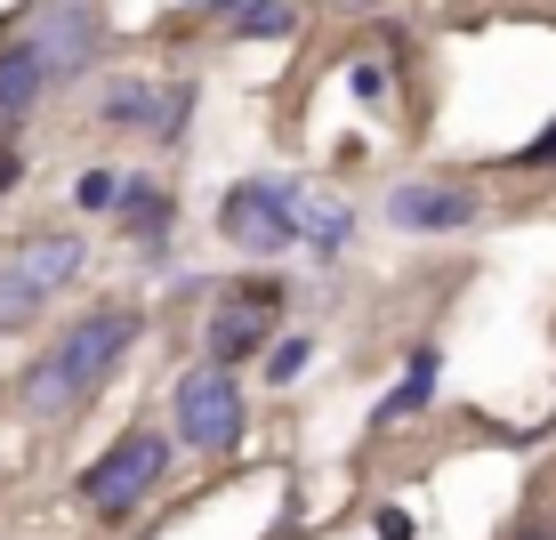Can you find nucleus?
Instances as JSON below:
<instances>
[{
    "label": "nucleus",
    "mask_w": 556,
    "mask_h": 540,
    "mask_svg": "<svg viewBox=\"0 0 556 540\" xmlns=\"http://www.w3.org/2000/svg\"><path fill=\"white\" fill-rule=\"evenodd\" d=\"M306 372V339H282L275 355H266V379H299Z\"/></svg>",
    "instance_id": "nucleus-15"
},
{
    "label": "nucleus",
    "mask_w": 556,
    "mask_h": 540,
    "mask_svg": "<svg viewBox=\"0 0 556 540\" xmlns=\"http://www.w3.org/2000/svg\"><path fill=\"white\" fill-rule=\"evenodd\" d=\"M41 306H49V291H41L16 259H0V339L33 331V323H41Z\"/></svg>",
    "instance_id": "nucleus-11"
},
{
    "label": "nucleus",
    "mask_w": 556,
    "mask_h": 540,
    "mask_svg": "<svg viewBox=\"0 0 556 540\" xmlns=\"http://www.w3.org/2000/svg\"><path fill=\"white\" fill-rule=\"evenodd\" d=\"M379 540H412V516H404V508H388V516H379Z\"/></svg>",
    "instance_id": "nucleus-18"
},
{
    "label": "nucleus",
    "mask_w": 556,
    "mask_h": 540,
    "mask_svg": "<svg viewBox=\"0 0 556 540\" xmlns=\"http://www.w3.org/2000/svg\"><path fill=\"white\" fill-rule=\"evenodd\" d=\"M331 9H339V16H371L379 0H331Z\"/></svg>",
    "instance_id": "nucleus-20"
},
{
    "label": "nucleus",
    "mask_w": 556,
    "mask_h": 540,
    "mask_svg": "<svg viewBox=\"0 0 556 540\" xmlns=\"http://www.w3.org/2000/svg\"><path fill=\"white\" fill-rule=\"evenodd\" d=\"M428 395H435V347H419V355H412V372H404V388H395L388 403H379V428H395V419H404V412H419Z\"/></svg>",
    "instance_id": "nucleus-13"
},
{
    "label": "nucleus",
    "mask_w": 556,
    "mask_h": 540,
    "mask_svg": "<svg viewBox=\"0 0 556 540\" xmlns=\"http://www.w3.org/2000/svg\"><path fill=\"white\" fill-rule=\"evenodd\" d=\"M516 162H525V169H541V162H556V122H548V129H541V138H532L525 153H516Z\"/></svg>",
    "instance_id": "nucleus-17"
},
{
    "label": "nucleus",
    "mask_w": 556,
    "mask_h": 540,
    "mask_svg": "<svg viewBox=\"0 0 556 540\" xmlns=\"http://www.w3.org/2000/svg\"><path fill=\"white\" fill-rule=\"evenodd\" d=\"M113 210H122V235H138V242H153L169 226V194H162V186H146V178H129L122 194H113Z\"/></svg>",
    "instance_id": "nucleus-12"
},
{
    "label": "nucleus",
    "mask_w": 556,
    "mask_h": 540,
    "mask_svg": "<svg viewBox=\"0 0 556 540\" xmlns=\"http://www.w3.org/2000/svg\"><path fill=\"white\" fill-rule=\"evenodd\" d=\"M162 468H169V443L153 436V428H129V436L98 460V468L81 476V500L105 516V525H122V516L138 508V500H146L153 485H162Z\"/></svg>",
    "instance_id": "nucleus-4"
},
{
    "label": "nucleus",
    "mask_w": 556,
    "mask_h": 540,
    "mask_svg": "<svg viewBox=\"0 0 556 540\" xmlns=\"http://www.w3.org/2000/svg\"><path fill=\"white\" fill-rule=\"evenodd\" d=\"M16 266H25L41 291H65V282L81 275V235H33L25 250H16Z\"/></svg>",
    "instance_id": "nucleus-10"
},
{
    "label": "nucleus",
    "mask_w": 556,
    "mask_h": 540,
    "mask_svg": "<svg viewBox=\"0 0 556 540\" xmlns=\"http://www.w3.org/2000/svg\"><path fill=\"white\" fill-rule=\"evenodd\" d=\"M348 81H355V98H388V65H379V56H355Z\"/></svg>",
    "instance_id": "nucleus-14"
},
{
    "label": "nucleus",
    "mask_w": 556,
    "mask_h": 540,
    "mask_svg": "<svg viewBox=\"0 0 556 540\" xmlns=\"http://www.w3.org/2000/svg\"><path fill=\"white\" fill-rule=\"evenodd\" d=\"M508 540H556V525H548V516H525V525H516Z\"/></svg>",
    "instance_id": "nucleus-19"
},
{
    "label": "nucleus",
    "mask_w": 556,
    "mask_h": 540,
    "mask_svg": "<svg viewBox=\"0 0 556 540\" xmlns=\"http://www.w3.org/2000/svg\"><path fill=\"white\" fill-rule=\"evenodd\" d=\"M41 89H49V56L33 49V33H25V41L0 49V122L33 113V98H41Z\"/></svg>",
    "instance_id": "nucleus-9"
},
{
    "label": "nucleus",
    "mask_w": 556,
    "mask_h": 540,
    "mask_svg": "<svg viewBox=\"0 0 556 540\" xmlns=\"http://www.w3.org/2000/svg\"><path fill=\"white\" fill-rule=\"evenodd\" d=\"M113 194H122L113 169H89V178H81V210H113Z\"/></svg>",
    "instance_id": "nucleus-16"
},
{
    "label": "nucleus",
    "mask_w": 556,
    "mask_h": 540,
    "mask_svg": "<svg viewBox=\"0 0 556 540\" xmlns=\"http://www.w3.org/2000/svg\"><path fill=\"white\" fill-rule=\"evenodd\" d=\"M169 419H178L186 452H235L242 443V388H235V363H202L169 388Z\"/></svg>",
    "instance_id": "nucleus-3"
},
{
    "label": "nucleus",
    "mask_w": 556,
    "mask_h": 540,
    "mask_svg": "<svg viewBox=\"0 0 556 540\" xmlns=\"http://www.w3.org/2000/svg\"><path fill=\"white\" fill-rule=\"evenodd\" d=\"M266 331H275V282H258V291H235L210 315V363H242L258 355Z\"/></svg>",
    "instance_id": "nucleus-8"
},
{
    "label": "nucleus",
    "mask_w": 556,
    "mask_h": 540,
    "mask_svg": "<svg viewBox=\"0 0 556 540\" xmlns=\"http://www.w3.org/2000/svg\"><path fill=\"white\" fill-rule=\"evenodd\" d=\"M98 113L113 129H146L153 146H178V129H186V113H194V89H153V81H113Z\"/></svg>",
    "instance_id": "nucleus-6"
},
{
    "label": "nucleus",
    "mask_w": 556,
    "mask_h": 540,
    "mask_svg": "<svg viewBox=\"0 0 556 540\" xmlns=\"http://www.w3.org/2000/svg\"><path fill=\"white\" fill-rule=\"evenodd\" d=\"M476 202L468 186H435V178H412L388 194V226H404V235H452V226H476Z\"/></svg>",
    "instance_id": "nucleus-7"
},
{
    "label": "nucleus",
    "mask_w": 556,
    "mask_h": 540,
    "mask_svg": "<svg viewBox=\"0 0 556 540\" xmlns=\"http://www.w3.org/2000/svg\"><path fill=\"white\" fill-rule=\"evenodd\" d=\"M218 235L235 250H251V259H282V250L306 235V210L282 178H242L235 194L218 202Z\"/></svg>",
    "instance_id": "nucleus-2"
},
{
    "label": "nucleus",
    "mask_w": 556,
    "mask_h": 540,
    "mask_svg": "<svg viewBox=\"0 0 556 540\" xmlns=\"http://www.w3.org/2000/svg\"><path fill=\"white\" fill-rule=\"evenodd\" d=\"M138 331H146L138 306H89L73 331H56V347L33 363L25 379H16V395H25V419H73L113 372H122V355L138 347Z\"/></svg>",
    "instance_id": "nucleus-1"
},
{
    "label": "nucleus",
    "mask_w": 556,
    "mask_h": 540,
    "mask_svg": "<svg viewBox=\"0 0 556 540\" xmlns=\"http://www.w3.org/2000/svg\"><path fill=\"white\" fill-rule=\"evenodd\" d=\"M105 25H98V0H41V25H33V49L49 56V81H73V73L98 56Z\"/></svg>",
    "instance_id": "nucleus-5"
}]
</instances>
